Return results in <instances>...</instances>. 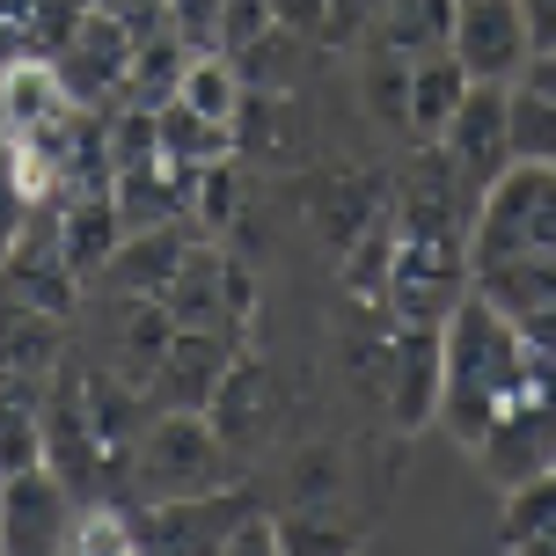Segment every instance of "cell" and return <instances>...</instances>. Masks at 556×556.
<instances>
[{
  "label": "cell",
  "mask_w": 556,
  "mask_h": 556,
  "mask_svg": "<svg viewBox=\"0 0 556 556\" xmlns=\"http://www.w3.org/2000/svg\"><path fill=\"white\" fill-rule=\"evenodd\" d=\"M184 66H191V45L162 29V37H139L132 52V74H125V96H132V111H162L176 103V81H184Z\"/></svg>",
  "instance_id": "obj_18"
},
{
  "label": "cell",
  "mask_w": 556,
  "mask_h": 556,
  "mask_svg": "<svg viewBox=\"0 0 556 556\" xmlns=\"http://www.w3.org/2000/svg\"><path fill=\"white\" fill-rule=\"evenodd\" d=\"M29 205L23 198V184H15V162H8V147H0V264H8V250L23 242V227H29Z\"/></svg>",
  "instance_id": "obj_27"
},
{
  "label": "cell",
  "mask_w": 556,
  "mask_h": 556,
  "mask_svg": "<svg viewBox=\"0 0 556 556\" xmlns=\"http://www.w3.org/2000/svg\"><path fill=\"white\" fill-rule=\"evenodd\" d=\"M132 483L139 498H205V491H227V440L213 432L205 410H147L132 440Z\"/></svg>",
  "instance_id": "obj_3"
},
{
  "label": "cell",
  "mask_w": 556,
  "mask_h": 556,
  "mask_svg": "<svg viewBox=\"0 0 556 556\" xmlns=\"http://www.w3.org/2000/svg\"><path fill=\"white\" fill-rule=\"evenodd\" d=\"M476 462L498 491H520L534 476H556V352H534L528 389L513 395L491 432L476 440Z\"/></svg>",
  "instance_id": "obj_4"
},
{
  "label": "cell",
  "mask_w": 556,
  "mask_h": 556,
  "mask_svg": "<svg viewBox=\"0 0 556 556\" xmlns=\"http://www.w3.org/2000/svg\"><path fill=\"white\" fill-rule=\"evenodd\" d=\"M505 132H513V162H556V103L513 88L505 96Z\"/></svg>",
  "instance_id": "obj_22"
},
{
  "label": "cell",
  "mask_w": 556,
  "mask_h": 556,
  "mask_svg": "<svg viewBox=\"0 0 556 556\" xmlns=\"http://www.w3.org/2000/svg\"><path fill=\"white\" fill-rule=\"evenodd\" d=\"M278 542H286V549H359V542H352V534L344 528H330V520H278Z\"/></svg>",
  "instance_id": "obj_30"
},
{
  "label": "cell",
  "mask_w": 556,
  "mask_h": 556,
  "mask_svg": "<svg viewBox=\"0 0 556 556\" xmlns=\"http://www.w3.org/2000/svg\"><path fill=\"white\" fill-rule=\"evenodd\" d=\"M227 359H235V344H227L220 330H176L162 366H154V410H162V403L205 410L213 389H220V374H227Z\"/></svg>",
  "instance_id": "obj_10"
},
{
  "label": "cell",
  "mask_w": 556,
  "mask_h": 556,
  "mask_svg": "<svg viewBox=\"0 0 556 556\" xmlns=\"http://www.w3.org/2000/svg\"><path fill=\"white\" fill-rule=\"evenodd\" d=\"M271 29V0H220V52H242Z\"/></svg>",
  "instance_id": "obj_28"
},
{
  "label": "cell",
  "mask_w": 556,
  "mask_h": 556,
  "mask_svg": "<svg viewBox=\"0 0 556 556\" xmlns=\"http://www.w3.org/2000/svg\"><path fill=\"white\" fill-rule=\"evenodd\" d=\"M162 15L191 52H220V0H162Z\"/></svg>",
  "instance_id": "obj_26"
},
{
  "label": "cell",
  "mask_w": 556,
  "mask_h": 556,
  "mask_svg": "<svg viewBox=\"0 0 556 556\" xmlns=\"http://www.w3.org/2000/svg\"><path fill=\"white\" fill-rule=\"evenodd\" d=\"M505 549H556V476H534L513 491V513L498 528Z\"/></svg>",
  "instance_id": "obj_20"
},
{
  "label": "cell",
  "mask_w": 556,
  "mask_h": 556,
  "mask_svg": "<svg viewBox=\"0 0 556 556\" xmlns=\"http://www.w3.org/2000/svg\"><path fill=\"white\" fill-rule=\"evenodd\" d=\"M366 111L381 125H410V59H395V52L366 59Z\"/></svg>",
  "instance_id": "obj_24"
},
{
  "label": "cell",
  "mask_w": 556,
  "mask_h": 556,
  "mask_svg": "<svg viewBox=\"0 0 556 556\" xmlns=\"http://www.w3.org/2000/svg\"><path fill=\"white\" fill-rule=\"evenodd\" d=\"M505 96L513 88H491V81H476L469 96H462V111L446 117V132L432 139L440 147V162H446V176H454V191L469 198H483L491 184H498L505 168H513V132H505Z\"/></svg>",
  "instance_id": "obj_5"
},
{
  "label": "cell",
  "mask_w": 556,
  "mask_h": 556,
  "mask_svg": "<svg viewBox=\"0 0 556 556\" xmlns=\"http://www.w3.org/2000/svg\"><path fill=\"white\" fill-rule=\"evenodd\" d=\"M132 52H139V23L96 0V8L81 15V29L52 52V66H59V81H66V96H74L81 111H96L103 96H125Z\"/></svg>",
  "instance_id": "obj_7"
},
{
  "label": "cell",
  "mask_w": 556,
  "mask_h": 556,
  "mask_svg": "<svg viewBox=\"0 0 556 556\" xmlns=\"http://www.w3.org/2000/svg\"><path fill=\"white\" fill-rule=\"evenodd\" d=\"M184 256H191L184 227H132V235L117 242L103 286H117L125 301H162L168 286H176V271H184Z\"/></svg>",
  "instance_id": "obj_11"
},
{
  "label": "cell",
  "mask_w": 556,
  "mask_h": 556,
  "mask_svg": "<svg viewBox=\"0 0 556 556\" xmlns=\"http://www.w3.org/2000/svg\"><path fill=\"white\" fill-rule=\"evenodd\" d=\"M528 374H534V344L513 330V315H498L469 286L440 323V425L476 454L491 417L528 389Z\"/></svg>",
  "instance_id": "obj_2"
},
{
  "label": "cell",
  "mask_w": 556,
  "mask_h": 556,
  "mask_svg": "<svg viewBox=\"0 0 556 556\" xmlns=\"http://www.w3.org/2000/svg\"><path fill=\"white\" fill-rule=\"evenodd\" d=\"M162 307L176 315V330H235V315H227V256L220 250H191L184 256V271L176 286L162 293Z\"/></svg>",
  "instance_id": "obj_14"
},
{
  "label": "cell",
  "mask_w": 556,
  "mask_h": 556,
  "mask_svg": "<svg viewBox=\"0 0 556 556\" xmlns=\"http://www.w3.org/2000/svg\"><path fill=\"white\" fill-rule=\"evenodd\" d=\"M81 103L66 96V81H59V66L52 59H8L0 66V139H37V132H52L59 117H74Z\"/></svg>",
  "instance_id": "obj_9"
},
{
  "label": "cell",
  "mask_w": 556,
  "mask_h": 556,
  "mask_svg": "<svg viewBox=\"0 0 556 556\" xmlns=\"http://www.w3.org/2000/svg\"><path fill=\"white\" fill-rule=\"evenodd\" d=\"M176 103H191V111L213 117V125H235L242 103H250V81H242L235 52H191L184 81H176Z\"/></svg>",
  "instance_id": "obj_17"
},
{
  "label": "cell",
  "mask_w": 556,
  "mask_h": 556,
  "mask_svg": "<svg viewBox=\"0 0 556 556\" xmlns=\"http://www.w3.org/2000/svg\"><path fill=\"white\" fill-rule=\"evenodd\" d=\"M191 205H198L205 227H235V213H242V176H235L227 162L191 168Z\"/></svg>",
  "instance_id": "obj_25"
},
{
  "label": "cell",
  "mask_w": 556,
  "mask_h": 556,
  "mask_svg": "<svg viewBox=\"0 0 556 556\" xmlns=\"http://www.w3.org/2000/svg\"><path fill=\"white\" fill-rule=\"evenodd\" d=\"M301 45L307 37H293V29H264V37H250L242 52H235V66H242V81L250 88H286L293 81V66H301Z\"/></svg>",
  "instance_id": "obj_23"
},
{
  "label": "cell",
  "mask_w": 556,
  "mask_h": 556,
  "mask_svg": "<svg viewBox=\"0 0 556 556\" xmlns=\"http://www.w3.org/2000/svg\"><path fill=\"white\" fill-rule=\"evenodd\" d=\"M271 23L293 29V37H323V23H330V0H271Z\"/></svg>",
  "instance_id": "obj_32"
},
{
  "label": "cell",
  "mask_w": 556,
  "mask_h": 556,
  "mask_svg": "<svg viewBox=\"0 0 556 556\" xmlns=\"http://www.w3.org/2000/svg\"><path fill=\"white\" fill-rule=\"evenodd\" d=\"M220 549L227 556H256V549H286V542H278V520H271V513H242V520L227 528Z\"/></svg>",
  "instance_id": "obj_31"
},
{
  "label": "cell",
  "mask_w": 556,
  "mask_h": 556,
  "mask_svg": "<svg viewBox=\"0 0 556 556\" xmlns=\"http://www.w3.org/2000/svg\"><path fill=\"white\" fill-rule=\"evenodd\" d=\"M154 132H162V154L176 168L227 162V147H235V125H213V117H198L191 103H162V111H154Z\"/></svg>",
  "instance_id": "obj_19"
},
{
  "label": "cell",
  "mask_w": 556,
  "mask_h": 556,
  "mask_svg": "<svg viewBox=\"0 0 556 556\" xmlns=\"http://www.w3.org/2000/svg\"><path fill=\"white\" fill-rule=\"evenodd\" d=\"M29 37H37V0H0V66L23 59Z\"/></svg>",
  "instance_id": "obj_29"
},
{
  "label": "cell",
  "mask_w": 556,
  "mask_h": 556,
  "mask_svg": "<svg viewBox=\"0 0 556 556\" xmlns=\"http://www.w3.org/2000/svg\"><path fill=\"white\" fill-rule=\"evenodd\" d=\"M513 88H528V96H542V103H556V45H549V52H534V59H528V74H520Z\"/></svg>",
  "instance_id": "obj_33"
},
{
  "label": "cell",
  "mask_w": 556,
  "mask_h": 556,
  "mask_svg": "<svg viewBox=\"0 0 556 556\" xmlns=\"http://www.w3.org/2000/svg\"><path fill=\"white\" fill-rule=\"evenodd\" d=\"M117 242H125V213H117V198H59V250L74 264V278H103L111 271Z\"/></svg>",
  "instance_id": "obj_12"
},
{
  "label": "cell",
  "mask_w": 556,
  "mask_h": 556,
  "mask_svg": "<svg viewBox=\"0 0 556 556\" xmlns=\"http://www.w3.org/2000/svg\"><path fill=\"white\" fill-rule=\"evenodd\" d=\"M66 549L74 556H132L139 549V528H132V513H117V505H81L74 513V528H66Z\"/></svg>",
  "instance_id": "obj_21"
},
{
  "label": "cell",
  "mask_w": 556,
  "mask_h": 556,
  "mask_svg": "<svg viewBox=\"0 0 556 556\" xmlns=\"http://www.w3.org/2000/svg\"><path fill=\"white\" fill-rule=\"evenodd\" d=\"M469 286L513 323L556 307V162H513L476 198Z\"/></svg>",
  "instance_id": "obj_1"
},
{
  "label": "cell",
  "mask_w": 556,
  "mask_h": 556,
  "mask_svg": "<svg viewBox=\"0 0 556 556\" xmlns=\"http://www.w3.org/2000/svg\"><path fill=\"white\" fill-rule=\"evenodd\" d=\"M66 528H74V483L52 462L0 476V549H15V556L66 549Z\"/></svg>",
  "instance_id": "obj_8"
},
{
  "label": "cell",
  "mask_w": 556,
  "mask_h": 556,
  "mask_svg": "<svg viewBox=\"0 0 556 556\" xmlns=\"http://www.w3.org/2000/svg\"><path fill=\"white\" fill-rule=\"evenodd\" d=\"M45 395H52V374L0 366V476L45 462Z\"/></svg>",
  "instance_id": "obj_13"
},
{
  "label": "cell",
  "mask_w": 556,
  "mask_h": 556,
  "mask_svg": "<svg viewBox=\"0 0 556 556\" xmlns=\"http://www.w3.org/2000/svg\"><path fill=\"white\" fill-rule=\"evenodd\" d=\"M469 88H476V81L454 66V52L410 59V132H417V139H440L446 117L462 111V96H469Z\"/></svg>",
  "instance_id": "obj_16"
},
{
  "label": "cell",
  "mask_w": 556,
  "mask_h": 556,
  "mask_svg": "<svg viewBox=\"0 0 556 556\" xmlns=\"http://www.w3.org/2000/svg\"><path fill=\"white\" fill-rule=\"evenodd\" d=\"M264 403H271L264 366H256V359H227V374H220V389H213V403H205V417H213V432H220L227 446H250L256 425H264Z\"/></svg>",
  "instance_id": "obj_15"
},
{
  "label": "cell",
  "mask_w": 556,
  "mask_h": 556,
  "mask_svg": "<svg viewBox=\"0 0 556 556\" xmlns=\"http://www.w3.org/2000/svg\"><path fill=\"white\" fill-rule=\"evenodd\" d=\"M520 15H528L534 52H549V45H556V0H520Z\"/></svg>",
  "instance_id": "obj_34"
},
{
  "label": "cell",
  "mask_w": 556,
  "mask_h": 556,
  "mask_svg": "<svg viewBox=\"0 0 556 556\" xmlns=\"http://www.w3.org/2000/svg\"><path fill=\"white\" fill-rule=\"evenodd\" d=\"M446 52H454V66H462L469 81L513 88L520 74H528V59H534V37H528L520 0H454Z\"/></svg>",
  "instance_id": "obj_6"
}]
</instances>
